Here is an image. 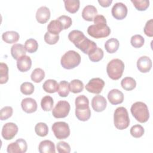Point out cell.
<instances>
[{
    "instance_id": "obj_1",
    "label": "cell",
    "mask_w": 153,
    "mask_h": 153,
    "mask_svg": "<svg viewBox=\"0 0 153 153\" xmlns=\"http://www.w3.org/2000/svg\"><path fill=\"white\" fill-rule=\"evenodd\" d=\"M94 25L87 28L88 34L96 39L107 37L111 33V29L106 25V20L103 15H97L94 20Z\"/></svg>"
},
{
    "instance_id": "obj_2",
    "label": "cell",
    "mask_w": 153,
    "mask_h": 153,
    "mask_svg": "<svg viewBox=\"0 0 153 153\" xmlns=\"http://www.w3.org/2000/svg\"><path fill=\"white\" fill-rule=\"evenodd\" d=\"M132 115L139 123H146L149 118V112L147 105L142 102L134 103L130 108Z\"/></svg>"
},
{
    "instance_id": "obj_3",
    "label": "cell",
    "mask_w": 153,
    "mask_h": 153,
    "mask_svg": "<svg viewBox=\"0 0 153 153\" xmlns=\"http://www.w3.org/2000/svg\"><path fill=\"white\" fill-rule=\"evenodd\" d=\"M114 124L115 127L118 130H124L128 127L130 119L126 108L121 106L115 110L114 114Z\"/></svg>"
},
{
    "instance_id": "obj_4",
    "label": "cell",
    "mask_w": 153,
    "mask_h": 153,
    "mask_svg": "<svg viewBox=\"0 0 153 153\" xmlns=\"http://www.w3.org/2000/svg\"><path fill=\"white\" fill-rule=\"evenodd\" d=\"M124 69V63L119 59H114L111 60L107 65L106 72L108 75L113 80L119 79Z\"/></svg>"
},
{
    "instance_id": "obj_5",
    "label": "cell",
    "mask_w": 153,
    "mask_h": 153,
    "mask_svg": "<svg viewBox=\"0 0 153 153\" xmlns=\"http://www.w3.org/2000/svg\"><path fill=\"white\" fill-rule=\"evenodd\" d=\"M81 56L79 54L74 50H69L62 57L60 63L62 67L66 69H72L79 65Z\"/></svg>"
},
{
    "instance_id": "obj_6",
    "label": "cell",
    "mask_w": 153,
    "mask_h": 153,
    "mask_svg": "<svg viewBox=\"0 0 153 153\" xmlns=\"http://www.w3.org/2000/svg\"><path fill=\"white\" fill-rule=\"evenodd\" d=\"M52 131L56 137L58 139H64L70 135L69 125L63 121L54 123L52 126Z\"/></svg>"
},
{
    "instance_id": "obj_7",
    "label": "cell",
    "mask_w": 153,
    "mask_h": 153,
    "mask_svg": "<svg viewBox=\"0 0 153 153\" xmlns=\"http://www.w3.org/2000/svg\"><path fill=\"white\" fill-rule=\"evenodd\" d=\"M70 104L66 100L59 101L52 111V114L56 118H65L69 113Z\"/></svg>"
},
{
    "instance_id": "obj_8",
    "label": "cell",
    "mask_w": 153,
    "mask_h": 153,
    "mask_svg": "<svg viewBox=\"0 0 153 153\" xmlns=\"http://www.w3.org/2000/svg\"><path fill=\"white\" fill-rule=\"evenodd\" d=\"M105 85L104 81L100 78L91 79L85 85V89L90 93L99 94L102 91Z\"/></svg>"
},
{
    "instance_id": "obj_9",
    "label": "cell",
    "mask_w": 153,
    "mask_h": 153,
    "mask_svg": "<svg viewBox=\"0 0 153 153\" xmlns=\"http://www.w3.org/2000/svg\"><path fill=\"white\" fill-rule=\"evenodd\" d=\"M27 149V143L23 139H19L10 143L7 148L8 153H25Z\"/></svg>"
},
{
    "instance_id": "obj_10",
    "label": "cell",
    "mask_w": 153,
    "mask_h": 153,
    "mask_svg": "<svg viewBox=\"0 0 153 153\" xmlns=\"http://www.w3.org/2000/svg\"><path fill=\"white\" fill-rule=\"evenodd\" d=\"M17 126L13 123L5 124L2 128V136L5 140H11L14 137L18 132Z\"/></svg>"
},
{
    "instance_id": "obj_11",
    "label": "cell",
    "mask_w": 153,
    "mask_h": 153,
    "mask_svg": "<svg viewBox=\"0 0 153 153\" xmlns=\"http://www.w3.org/2000/svg\"><path fill=\"white\" fill-rule=\"evenodd\" d=\"M127 8L126 5L122 2L115 3L111 10L112 16L117 20L124 19L127 14Z\"/></svg>"
},
{
    "instance_id": "obj_12",
    "label": "cell",
    "mask_w": 153,
    "mask_h": 153,
    "mask_svg": "<svg viewBox=\"0 0 153 153\" xmlns=\"http://www.w3.org/2000/svg\"><path fill=\"white\" fill-rule=\"evenodd\" d=\"M107 105L106 99L100 95H96L94 96L91 100V106L96 112H102L103 111Z\"/></svg>"
},
{
    "instance_id": "obj_13",
    "label": "cell",
    "mask_w": 153,
    "mask_h": 153,
    "mask_svg": "<svg viewBox=\"0 0 153 153\" xmlns=\"http://www.w3.org/2000/svg\"><path fill=\"white\" fill-rule=\"evenodd\" d=\"M137 68L142 73L148 72L152 68V60L148 56H142L137 61Z\"/></svg>"
},
{
    "instance_id": "obj_14",
    "label": "cell",
    "mask_w": 153,
    "mask_h": 153,
    "mask_svg": "<svg viewBox=\"0 0 153 153\" xmlns=\"http://www.w3.org/2000/svg\"><path fill=\"white\" fill-rule=\"evenodd\" d=\"M97 44L93 41L85 37L76 47L84 53L88 54L97 48Z\"/></svg>"
},
{
    "instance_id": "obj_15",
    "label": "cell",
    "mask_w": 153,
    "mask_h": 153,
    "mask_svg": "<svg viewBox=\"0 0 153 153\" xmlns=\"http://www.w3.org/2000/svg\"><path fill=\"white\" fill-rule=\"evenodd\" d=\"M22 109L26 113L30 114L37 110V103L36 100L30 97L23 99L21 102Z\"/></svg>"
},
{
    "instance_id": "obj_16",
    "label": "cell",
    "mask_w": 153,
    "mask_h": 153,
    "mask_svg": "<svg viewBox=\"0 0 153 153\" xmlns=\"http://www.w3.org/2000/svg\"><path fill=\"white\" fill-rule=\"evenodd\" d=\"M108 99L112 105H118L123 103L124 100V94L118 89H112L108 94Z\"/></svg>"
},
{
    "instance_id": "obj_17",
    "label": "cell",
    "mask_w": 153,
    "mask_h": 153,
    "mask_svg": "<svg viewBox=\"0 0 153 153\" xmlns=\"http://www.w3.org/2000/svg\"><path fill=\"white\" fill-rule=\"evenodd\" d=\"M50 14L49 8L45 6H42L37 10L36 13V19L38 23L44 24L50 19Z\"/></svg>"
},
{
    "instance_id": "obj_18",
    "label": "cell",
    "mask_w": 153,
    "mask_h": 153,
    "mask_svg": "<svg viewBox=\"0 0 153 153\" xmlns=\"http://www.w3.org/2000/svg\"><path fill=\"white\" fill-rule=\"evenodd\" d=\"M32 60L28 56H22L17 60V67L19 71L25 72L31 68Z\"/></svg>"
},
{
    "instance_id": "obj_19",
    "label": "cell",
    "mask_w": 153,
    "mask_h": 153,
    "mask_svg": "<svg viewBox=\"0 0 153 153\" xmlns=\"http://www.w3.org/2000/svg\"><path fill=\"white\" fill-rule=\"evenodd\" d=\"M82 18L88 22L93 21L94 17L97 14V10L96 8L92 5H88L85 6L82 11Z\"/></svg>"
},
{
    "instance_id": "obj_20",
    "label": "cell",
    "mask_w": 153,
    "mask_h": 153,
    "mask_svg": "<svg viewBox=\"0 0 153 153\" xmlns=\"http://www.w3.org/2000/svg\"><path fill=\"white\" fill-rule=\"evenodd\" d=\"M85 37L86 36L84 35L83 32L79 30H73L68 34V39L75 45L76 47L78 46Z\"/></svg>"
},
{
    "instance_id": "obj_21",
    "label": "cell",
    "mask_w": 153,
    "mask_h": 153,
    "mask_svg": "<svg viewBox=\"0 0 153 153\" xmlns=\"http://www.w3.org/2000/svg\"><path fill=\"white\" fill-rule=\"evenodd\" d=\"M40 153H54L56 152L54 143L49 140H44L40 142L38 146Z\"/></svg>"
},
{
    "instance_id": "obj_22",
    "label": "cell",
    "mask_w": 153,
    "mask_h": 153,
    "mask_svg": "<svg viewBox=\"0 0 153 153\" xmlns=\"http://www.w3.org/2000/svg\"><path fill=\"white\" fill-rule=\"evenodd\" d=\"M26 48L23 44H14L11 48V54L15 60H18L22 56L26 55Z\"/></svg>"
},
{
    "instance_id": "obj_23",
    "label": "cell",
    "mask_w": 153,
    "mask_h": 153,
    "mask_svg": "<svg viewBox=\"0 0 153 153\" xmlns=\"http://www.w3.org/2000/svg\"><path fill=\"white\" fill-rule=\"evenodd\" d=\"M20 35L16 31H7L2 35V40L8 44H13L17 42L19 39Z\"/></svg>"
},
{
    "instance_id": "obj_24",
    "label": "cell",
    "mask_w": 153,
    "mask_h": 153,
    "mask_svg": "<svg viewBox=\"0 0 153 153\" xmlns=\"http://www.w3.org/2000/svg\"><path fill=\"white\" fill-rule=\"evenodd\" d=\"M42 88L47 93H54L58 91L59 84L56 80L49 79L44 82Z\"/></svg>"
},
{
    "instance_id": "obj_25",
    "label": "cell",
    "mask_w": 153,
    "mask_h": 153,
    "mask_svg": "<svg viewBox=\"0 0 153 153\" xmlns=\"http://www.w3.org/2000/svg\"><path fill=\"white\" fill-rule=\"evenodd\" d=\"M63 29L62 23L57 19L51 20L47 26V32L53 35H59Z\"/></svg>"
},
{
    "instance_id": "obj_26",
    "label": "cell",
    "mask_w": 153,
    "mask_h": 153,
    "mask_svg": "<svg viewBox=\"0 0 153 153\" xmlns=\"http://www.w3.org/2000/svg\"><path fill=\"white\" fill-rule=\"evenodd\" d=\"M119 41L117 39L112 38L108 39L105 43V48L109 53H114L116 52L119 48Z\"/></svg>"
},
{
    "instance_id": "obj_27",
    "label": "cell",
    "mask_w": 153,
    "mask_h": 153,
    "mask_svg": "<svg viewBox=\"0 0 153 153\" xmlns=\"http://www.w3.org/2000/svg\"><path fill=\"white\" fill-rule=\"evenodd\" d=\"M75 115L79 120L86 121L91 117V110L89 107L87 108H75Z\"/></svg>"
},
{
    "instance_id": "obj_28",
    "label": "cell",
    "mask_w": 153,
    "mask_h": 153,
    "mask_svg": "<svg viewBox=\"0 0 153 153\" xmlns=\"http://www.w3.org/2000/svg\"><path fill=\"white\" fill-rule=\"evenodd\" d=\"M63 2L66 11L70 13H75L79 10L80 5L79 0H64Z\"/></svg>"
},
{
    "instance_id": "obj_29",
    "label": "cell",
    "mask_w": 153,
    "mask_h": 153,
    "mask_svg": "<svg viewBox=\"0 0 153 153\" xmlns=\"http://www.w3.org/2000/svg\"><path fill=\"white\" fill-rule=\"evenodd\" d=\"M121 87L123 89L127 91L133 90L136 86V82L134 78L130 76H127L123 78L121 82Z\"/></svg>"
},
{
    "instance_id": "obj_30",
    "label": "cell",
    "mask_w": 153,
    "mask_h": 153,
    "mask_svg": "<svg viewBox=\"0 0 153 153\" xmlns=\"http://www.w3.org/2000/svg\"><path fill=\"white\" fill-rule=\"evenodd\" d=\"M54 101L53 98L50 96H45L41 101V106L43 111H50L53 109Z\"/></svg>"
},
{
    "instance_id": "obj_31",
    "label": "cell",
    "mask_w": 153,
    "mask_h": 153,
    "mask_svg": "<svg viewBox=\"0 0 153 153\" xmlns=\"http://www.w3.org/2000/svg\"><path fill=\"white\" fill-rule=\"evenodd\" d=\"M69 89L74 93H80L84 89L83 82L79 79H73L69 83Z\"/></svg>"
},
{
    "instance_id": "obj_32",
    "label": "cell",
    "mask_w": 153,
    "mask_h": 153,
    "mask_svg": "<svg viewBox=\"0 0 153 153\" xmlns=\"http://www.w3.org/2000/svg\"><path fill=\"white\" fill-rule=\"evenodd\" d=\"M57 91L60 97H67L70 91L69 83L66 81H61L59 84V89Z\"/></svg>"
},
{
    "instance_id": "obj_33",
    "label": "cell",
    "mask_w": 153,
    "mask_h": 153,
    "mask_svg": "<svg viewBox=\"0 0 153 153\" xmlns=\"http://www.w3.org/2000/svg\"><path fill=\"white\" fill-rule=\"evenodd\" d=\"M8 80V67L6 63H0V84L6 83Z\"/></svg>"
},
{
    "instance_id": "obj_34",
    "label": "cell",
    "mask_w": 153,
    "mask_h": 153,
    "mask_svg": "<svg viewBox=\"0 0 153 153\" xmlns=\"http://www.w3.org/2000/svg\"><path fill=\"white\" fill-rule=\"evenodd\" d=\"M44 77L45 72L43 71V69L38 68L35 69L30 75L31 79L36 83L40 82L44 78Z\"/></svg>"
},
{
    "instance_id": "obj_35",
    "label": "cell",
    "mask_w": 153,
    "mask_h": 153,
    "mask_svg": "<svg viewBox=\"0 0 153 153\" xmlns=\"http://www.w3.org/2000/svg\"><path fill=\"white\" fill-rule=\"evenodd\" d=\"M25 47L28 53H33L37 51L38 48V43L35 39L30 38L25 41Z\"/></svg>"
},
{
    "instance_id": "obj_36",
    "label": "cell",
    "mask_w": 153,
    "mask_h": 153,
    "mask_svg": "<svg viewBox=\"0 0 153 153\" xmlns=\"http://www.w3.org/2000/svg\"><path fill=\"white\" fill-rule=\"evenodd\" d=\"M89 59L93 62H98L103 57V51L99 48L97 47L94 51L88 54Z\"/></svg>"
},
{
    "instance_id": "obj_37",
    "label": "cell",
    "mask_w": 153,
    "mask_h": 153,
    "mask_svg": "<svg viewBox=\"0 0 153 153\" xmlns=\"http://www.w3.org/2000/svg\"><path fill=\"white\" fill-rule=\"evenodd\" d=\"M35 131L38 136L40 137H45L48 134V127L44 123H38L35 127Z\"/></svg>"
},
{
    "instance_id": "obj_38",
    "label": "cell",
    "mask_w": 153,
    "mask_h": 153,
    "mask_svg": "<svg viewBox=\"0 0 153 153\" xmlns=\"http://www.w3.org/2000/svg\"><path fill=\"white\" fill-rule=\"evenodd\" d=\"M75 108H87L89 107L88 99L84 95H80L75 99Z\"/></svg>"
},
{
    "instance_id": "obj_39",
    "label": "cell",
    "mask_w": 153,
    "mask_h": 153,
    "mask_svg": "<svg viewBox=\"0 0 153 153\" xmlns=\"http://www.w3.org/2000/svg\"><path fill=\"white\" fill-rule=\"evenodd\" d=\"M145 132L143 127L139 124H136L132 126L130 128V133L131 135L135 138H139L142 137Z\"/></svg>"
},
{
    "instance_id": "obj_40",
    "label": "cell",
    "mask_w": 153,
    "mask_h": 153,
    "mask_svg": "<svg viewBox=\"0 0 153 153\" xmlns=\"http://www.w3.org/2000/svg\"><path fill=\"white\" fill-rule=\"evenodd\" d=\"M131 2L138 11H141L146 10L149 5V1L148 0H131Z\"/></svg>"
},
{
    "instance_id": "obj_41",
    "label": "cell",
    "mask_w": 153,
    "mask_h": 153,
    "mask_svg": "<svg viewBox=\"0 0 153 153\" xmlns=\"http://www.w3.org/2000/svg\"><path fill=\"white\" fill-rule=\"evenodd\" d=\"M145 39L140 35H134L131 36L130 43L134 48H140L144 44Z\"/></svg>"
},
{
    "instance_id": "obj_42",
    "label": "cell",
    "mask_w": 153,
    "mask_h": 153,
    "mask_svg": "<svg viewBox=\"0 0 153 153\" xmlns=\"http://www.w3.org/2000/svg\"><path fill=\"white\" fill-rule=\"evenodd\" d=\"M34 85L29 82H25L20 85V91L25 95L32 94L34 91Z\"/></svg>"
},
{
    "instance_id": "obj_43",
    "label": "cell",
    "mask_w": 153,
    "mask_h": 153,
    "mask_svg": "<svg viewBox=\"0 0 153 153\" xmlns=\"http://www.w3.org/2000/svg\"><path fill=\"white\" fill-rule=\"evenodd\" d=\"M44 41L46 43L50 45H53L57 42L59 39V35H53L50 33L48 32H47L44 37Z\"/></svg>"
},
{
    "instance_id": "obj_44",
    "label": "cell",
    "mask_w": 153,
    "mask_h": 153,
    "mask_svg": "<svg viewBox=\"0 0 153 153\" xmlns=\"http://www.w3.org/2000/svg\"><path fill=\"white\" fill-rule=\"evenodd\" d=\"M13 110L11 106H5L2 108L0 112V119L2 121L6 120L13 115Z\"/></svg>"
},
{
    "instance_id": "obj_45",
    "label": "cell",
    "mask_w": 153,
    "mask_h": 153,
    "mask_svg": "<svg viewBox=\"0 0 153 153\" xmlns=\"http://www.w3.org/2000/svg\"><path fill=\"white\" fill-rule=\"evenodd\" d=\"M57 20H58L62 23L63 29H67L72 25V19L70 17L65 15L60 16L57 19Z\"/></svg>"
},
{
    "instance_id": "obj_46",
    "label": "cell",
    "mask_w": 153,
    "mask_h": 153,
    "mask_svg": "<svg viewBox=\"0 0 153 153\" xmlns=\"http://www.w3.org/2000/svg\"><path fill=\"white\" fill-rule=\"evenodd\" d=\"M57 149L59 153H69L71 152L70 145L64 141H60L57 143Z\"/></svg>"
},
{
    "instance_id": "obj_47",
    "label": "cell",
    "mask_w": 153,
    "mask_h": 153,
    "mask_svg": "<svg viewBox=\"0 0 153 153\" xmlns=\"http://www.w3.org/2000/svg\"><path fill=\"white\" fill-rule=\"evenodd\" d=\"M152 25H153V20L150 19L146 22L145 26L143 29V32L145 34L149 37L153 36V31H152Z\"/></svg>"
},
{
    "instance_id": "obj_48",
    "label": "cell",
    "mask_w": 153,
    "mask_h": 153,
    "mask_svg": "<svg viewBox=\"0 0 153 153\" xmlns=\"http://www.w3.org/2000/svg\"><path fill=\"white\" fill-rule=\"evenodd\" d=\"M99 4L103 7H108L112 2V0H98Z\"/></svg>"
}]
</instances>
